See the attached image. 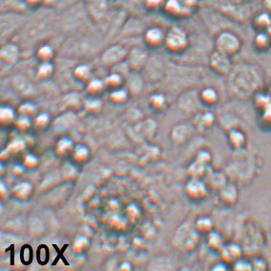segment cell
<instances>
[{
	"label": "cell",
	"mask_w": 271,
	"mask_h": 271,
	"mask_svg": "<svg viewBox=\"0 0 271 271\" xmlns=\"http://www.w3.org/2000/svg\"><path fill=\"white\" fill-rule=\"evenodd\" d=\"M242 41L241 38L231 31H222L215 40V49L219 53L228 57H233L241 51Z\"/></svg>",
	"instance_id": "obj_1"
},
{
	"label": "cell",
	"mask_w": 271,
	"mask_h": 271,
	"mask_svg": "<svg viewBox=\"0 0 271 271\" xmlns=\"http://www.w3.org/2000/svg\"><path fill=\"white\" fill-rule=\"evenodd\" d=\"M164 46L168 51L172 53L179 54L184 52L189 46V37L187 32L179 26H173L166 32Z\"/></svg>",
	"instance_id": "obj_2"
},
{
	"label": "cell",
	"mask_w": 271,
	"mask_h": 271,
	"mask_svg": "<svg viewBox=\"0 0 271 271\" xmlns=\"http://www.w3.org/2000/svg\"><path fill=\"white\" fill-rule=\"evenodd\" d=\"M198 0H165L164 6L166 11L177 17L190 15L197 5Z\"/></svg>",
	"instance_id": "obj_3"
},
{
	"label": "cell",
	"mask_w": 271,
	"mask_h": 271,
	"mask_svg": "<svg viewBox=\"0 0 271 271\" xmlns=\"http://www.w3.org/2000/svg\"><path fill=\"white\" fill-rule=\"evenodd\" d=\"M24 24V18L18 14H3L1 16V35L2 38L11 37Z\"/></svg>",
	"instance_id": "obj_4"
},
{
	"label": "cell",
	"mask_w": 271,
	"mask_h": 271,
	"mask_svg": "<svg viewBox=\"0 0 271 271\" xmlns=\"http://www.w3.org/2000/svg\"><path fill=\"white\" fill-rule=\"evenodd\" d=\"M210 67L218 75H226L232 68L230 57L215 50L210 57Z\"/></svg>",
	"instance_id": "obj_5"
},
{
	"label": "cell",
	"mask_w": 271,
	"mask_h": 271,
	"mask_svg": "<svg viewBox=\"0 0 271 271\" xmlns=\"http://www.w3.org/2000/svg\"><path fill=\"white\" fill-rule=\"evenodd\" d=\"M166 32L159 26H151L144 32V41L151 48L164 46Z\"/></svg>",
	"instance_id": "obj_6"
},
{
	"label": "cell",
	"mask_w": 271,
	"mask_h": 271,
	"mask_svg": "<svg viewBox=\"0 0 271 271\" xmlns=\"http://www.w3.org/2000/svg\"><path fill=\"white\" fill-rule=\"evenodd\" d=\"M128 55L127 49L121 44H113L104 51L102 59L106 64H115Z\"/></svg>",
	"instance_id": "obj_7"
},
{
	"label": "cell",
	"mask_w": 271,
	"mask_h": 271,
	"mask_svg": "<svg viewBox=\"0 0 271 271\" xmlns=\"http://www.w3.org/2000/svg\"><path fill=\"white\" fill-rule=\"evenodd\" d=\"M228 140L234 150H241L246 144V136L239 128H231L228 132Z\"/></svg>",
	"instance_id": "obj_8"
},
{
	"label": "cell",
	"mask_w": 271,
	"mask_h": 271,
	"mask_svg": "<svg viewBox=\"0 0 271 271\" xmlns=\"http://www.w3.org/2000/svg\"><path fill=\"white\" fill-rule=\"evenodd\" d=\"M147 58H148L147 52L142 48H138V47L132 48L131 51L128 54L129 64L132 67H136V69L142 67L147 61Z\"/></svg>",
	"instance_id": "obj_9"
},
{
	"label": "cell",
	"mask_w": 271,
	"mask_h": 271,
	"mask_svg": "<svg viewBox=\"0 0 271 271\" xmlns=\"http://www.w3.org/2000/svg\"><path fill=\"white\" fill-rule=\"evenodd\" d=\"M19 49L18 46L13 42H8L1 48V59L5 62H15L18 59Z\"/></svg>",
	"instance_id": "obj_10"
},
{
	"label": "cell",
	"mask_w": 271,
	"mask_h": 271,
	"mask_svg": "<svg viewBox=\"0 0 271 271\" xmlns=\"http://www.w3.org/2000/svg\"><path fill=\"white\" fill-rule=\"evenodd\" d=\"M253 28L258 32H267L271 27V15L264 12L260 13L252 20Z\"/></svg>",
	"instance_id": "obj_11"
},
{
	"label": "cell",
	"mask_w": 271,
	"mask_h": 271,
	"mask_svg": "<svg viewBox=\"0 0 271 271\" xmlns=\"http://www.w3.org/2000/svg\"><path fill=\"white\" fill-rule=\"evenodd\" d=\"M253 46L258 52H265L271 47V38L267 32H258L253 40Z\"/></svg>",
	"instance_id": "obj_12"
},
{
	"label": "cell",
	"mask_w": 271,
	"mask_h": 271,
	"mask_svg": "<svg viewBox=\"0 0 271 271\" xmlns=\"http://www.w3.org/2000/svg\"><path fill=\"white\" fill-rule=\"evenodd\" d=\"M221 198L222 200L225 202L226 204H236L238 196H239V192L238 189L236 188V186L233 184H225L222 188H221Z\"/></svg>",
	"instance_id": "obj_13"
},
{
	"label": "cell",
	"mask_w": 271,
	"mask_h": 271,
	"mask_svg": "<svg viewBox=\"0 0 271 271\" xmlns=\"http://www.w3.org/2000/svg\"><path fill=\"white\" fill-rule=\"evenodd\" d=\"M86 6L91 14L96 17H102L106 10V0H87Z\"/></svg>",
	"instance_id": "obj_14"
},
{
	"label": "cell",
	"mask_w": 271,
	"mask_h": 271,
	"mask_svg": "<svg viewBox=\"0 0 271 271\" xmlns=\"http://www.w3.org/2000/svg\"><path fill=\"white\" fill-rule=\"evenodd\" d=\"M199 98L205 105L213 106V105L217 104V102L218 101V92L213 87H206L200 92Z\"/></svg>",
	"instance_id": "obj_15"
},
{
	"label": "cell",
	"mask_w": 271,
	"mask_h": 271,
	"mask_svg": "<svg viewBox=\"0 0 271 271\" xmlns=\"http://www.w3.org/2000/svg\"><path fill=\"white\" fill-rule=\"evenodd\" d=\"M53 54V47L49 46V44H43V46H41L38 48V58L42 59L44 61H47V60H49L50 58H52Z\"/></svg>",
	"instance_id": "obj_16"
},
{
	"label": "cell",
	"mask_w": 271,
	"mask_h": 271,
	"mask_svg": "<svg viewBox=\"0 0 271 271\" xmlns=\"http://www.w3.org/2000/svg\"><path fill=\"white\" fill-rule=\"evenodd\" d=\"M164 1L165 0H145V5L148 9L156 10L164 6Z\"/></svg>",
	"instance_id": "obj_17"
},
{
	"label": "cell",
	"mask_w": 271,
	"mask_h": 271,
	"mask_svg": "<svg viewBox=\"0 0 271 271\" xmlns=\"http://www.w3.org/2000/svg\"><path fill=\"white\" fill-rule=\"evenodd\" d=\"M44 0H24L25 4L30 8H38L41 6Z\"/></svg>",
	"instance_id": "obj_18"
},
{
	"label": "cell",
	"mask_w": 271,
	"mask_h": 271,
	"mask_svg": "<svg viewBox=\"0 0 271 271\" xmlns=\"http://www.w3.org/2000/svg\"><path fill=\"white\" fill-rule=\"evenodd\" d=\"M263 5L265 9V12L271 15V0H263Z\"/></svg>",
	"instance_id": "obj_19"
},
{
	"label": "cell",
	"mask_w": 271,
	"mask_h": 271,
	"mask_svg": "<svg viewBox=\"0 0 271 271\" xmlns=\"http://www.w3.org/2000/svg\"><path fill=\"white\" fill-rule=\"evenodd\" d=\"M267 33L269 34V36H270V38H271V27L270 28H269V30L267 31Z\"/></svg>",
	"instance_id": "obj_20"
}]
</instances>
